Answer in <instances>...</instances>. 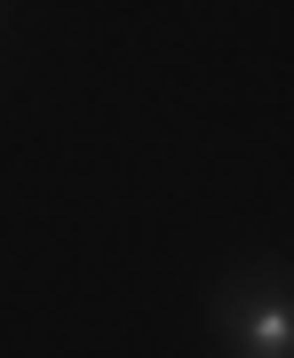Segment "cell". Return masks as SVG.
<instances>
[{"label": "cell", "mask_w": 294, "mask_h": 358, "mask_svg": "<svg viewBox=\"0 0 294 358\" xmlns=\"http://www.w3.org/2000/svg\"><path fill=\"white\" fill-rule=\"evenodd\" d=\"M215 319L223 358H294V271L255 263V271H230L207 303Z\"/></svg>", "instance_id": "cell-1"}]
</instances>
